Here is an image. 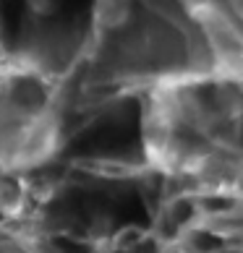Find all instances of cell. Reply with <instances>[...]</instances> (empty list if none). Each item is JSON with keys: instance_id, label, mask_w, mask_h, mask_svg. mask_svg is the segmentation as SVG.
I'll use <instances>...</instances> for the list:
<instances>
[{"instance_id": "6da1fadb", "label": "cell", "mask_w": 243, "mask_h": 253, "mask_svg": "<svg viewBox=\"0 0 243 253\" xmlns=\"http://www.w3.org/2000/svg\"><path fill=\"white\" fill-rule=\"evenodd\" d=\"M139 136L152 170L233 193L243 172V89L212 73L162 81L142 94Z\"/></svg>"}, {"instance_id": "7a4b0ae2", "label": "cell", "mask_w": 243, "mask_h": 253, "mask_svg": "<svg viewBox=\"0 0 243 253\" xmlns=\"http://www.w3.org/2000/svg\"><path fill=\"white\" fill-rule=\"evenodd\" d=\"M92 73L144 94L162 81L209 73V63L183 0H102Z\"/></svg>"}, {"instance_id": "3957f363", "label": "cell", "mask_w": 243, "mask_h": 253, "mask_svg": "<svg viewBox=\"0 0 243 253\" xmlns=\"http://www.w3.org/2000/svg\"><path fill=\"white\" fill-rule=\"evenodd\" d=\"M63 84L45 63L0 55V177H24L60 152Z\"/></svg>"}, {"instance_id": "277c9868", "label": "cell", "mask_w": 243, "mask_h": 253, "mask_svg": "<svg viewBox=\"0 0 243 253\" xmlns=\"http://www.w3.org/2000/svg\"><path fill=\"white\" fill-rule=\"evenodd\" d=\"M207 52L209 73L243 89V21L222 0H183Z\"/></svg>"}, {"instance_id": "5b68a950", "label": "cell", "mask_w": 243, "mask_h": 253, "mask_svg": "<svg viewBox=\"0 0 243 253\" xmlns=\"http://www.w3.org/2000/svg\"><path fill=\"white\" fill-rule=\"evenodd\" d=\"M222 3L228 5V11L236 16V18H241L243 21V0H222Z\"/></svg>"}, {"instance_id": "8992f818", "label": "cell", "mask_w": 243, "mask_h": 253, "mask_svg": "<svg viewBox=\"0 0 243 253\" xmlns=\"http://www.w3.org/2000/svg\"><path fill=\"white\" fill-rule=\"evenodd\" d=\"M233 193H241V196H243V172H241L238 183H236V191H233Z\"/></svg>"}]
</instances>
